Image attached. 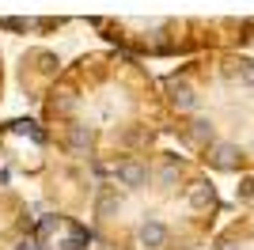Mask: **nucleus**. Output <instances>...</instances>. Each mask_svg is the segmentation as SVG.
I'll use <instances>...</instances> for the list:
<instances>
[{
	"label": "nucleus",
	"instance_id": "1",
	"mask_svg": "<svg viewBox=\"0 0 254 250\" xmlns=\"http://www.w3.org/2000/svg\"><path fill=\"white\" fill-rule=\"evenodd\" d=\"M216 250H254V216H247L243 224H235V228L220 239Z\"/></svg>",
	"mask_w": 254,
	"mask_h": 250
},
{
	"label": "nucleus",
	"instance_id": "2",
	"mask_svg": "<svg viewBox=\"0 0 254 250\" xmlns=\"http://www.w3.org/2000/svg\"><path fill=\"white\" fill-rule=\"evenodd\" d=\"M114 175H118V182H122L126 189H140V186L152 178V171L140 163V159H126V163H118V167H114Z\"/></svg>",
	"mask_w": 254,
	"mask_h": 250
},
{
	"label": "nucleus",
	"instance_id": "3",
	"mask_svg": "<svg viewBox=\"0 0 254 250\" xmlns=\"http://www.w3.org/2000/svg\"><path fill=\"white\" fill-rule=\"evenodd\" d=\"M140 243H144V247H152V250L167 247V243H171V228H167V224H163V220L148 216V224L140 228Z\"/></svg>",
	"mask_w": 254,
	"mask_h": 250
},
{
	"label": "nucleus",
	"instance_id": "4",
	"mask_svg": "<svg viewBox=\"0 0 254 250\" xmlns=\"http://www.w3.org/2000/svg\"><path fill=\"white\" fill-rule=\"evenodd\" d=\"M87 148H91V129H87V125H72V129H68V152H72V156H84Z\"/></svg>",
	"mask_w": 254,
	"mask_h": 250
},
{
	"label": "nucleus",
	"instance_id": "5",
	"mask_svg": "<svg viewBox=\"0 0 254 250\" xmlns=\"http://www.w3.org/2000/svg\"><path fill=\"white\" fill-rule=\"evenodd\" d=\"M118 208H122V197H118L114 189H106V193H99V201H95V212H99V216H114Z\"/></svg>",
	"mask_w": 254,
	"mask_h": 250
}]
</instances>
